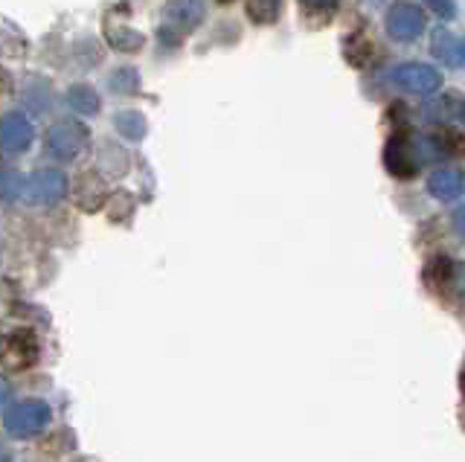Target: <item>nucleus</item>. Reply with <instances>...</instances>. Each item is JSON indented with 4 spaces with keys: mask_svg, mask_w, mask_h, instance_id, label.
Masks as SVG:
<instances>
[{
    "mask_svg": "<svg viewBox=\"0 0 465 462\" xmlns=\"http://www.w3.org/2000/svg\"><path fill=\"white\" fill-rule=\"evenodd\" d=\"M372 38L367 33H352L346 41H343V55H346V62L349 64H355V67H367L370 59H372Z\"/></svg>",
    "mask_w": 465,
    "mask_h": 462,
    "instance_id": "nucleus-14",
    "label": "nucleus"
},
{
    "mask_svg": "<svg viewBox=\"0 0 465 462\" xmlns=\"http://www.w3.org/2000/svg\"><path fill=\"white\" fill-rule=\"evenodd\" d=\"M35 140V128L29 123L26 113L21 111H6L4 123H0V143H4L6 154H24Z\"/></svg>",
    "mask_w": 465,
    "mask_h": 462,
    "instance_id": "nucleus-7",
    "label": "nucleus"
},
{
    "mask_svg": "<svg viewBox=\"0 0 465 462\" xmlns=\"http://www.w3.org/2000/svg\"><path fill=\"white\" fill-rule=\"evenodd\" d=\"M462 67H465V38H462Z\"/></svg>",
    "mask_w": 465,
    "mask_h": 462,
    "instance_id": "nucleus-23",
    "label": "nucleus"
},
{
    "mask_svg": "<svg viewBox=\"0 0 465 462\" xmlns=\"http://www.w3.org/2000/svg\"><path fill=\"white\" fill-rule=\"evenodd\" d=\"M300 4H305L309 9H331L338 0H300Z\"/></svg>",
    "mask_w": 465,
    "mask_h": 462,
    "instance_id": "nucleus-21",
    "label": "nucleus"
},
{
    "mask_svg": "<svg viewBox=\"0 0 465 462\" xmlns=\"http://www.w3.org/2000/svg\"><path fill=\"white\" fill-rule=\"evenodd\" d=\"M105 38H108V44L114 50H120V53H140L143 44H145V35L137 33V30H131V26H123V24H105Z\"/></svg>",
    "mask_w": 465,
    "mask_h": 462,
    "instance_id": "nucleus-13",
    "label": "nucleus"
},
{
    "mask_svg": "<svg viewBox=\"0 0 465 462\" xmlns=\"http://www.w3.org/2000/svg\"><path fill=\"white\" fill-rule=\"evenodd\" d=\"M67 105L73 108V113H79V117H96L102 108V99L91 84H73V88H67Z\"/></svg>",
    "mask_w": 465,
    "mask_h": 462,
    "instance_id": "nucleus-12",
    "label": "nucleus"
},
{
    "mask_svg": "<svg viewBox=\"0 0 465 462\" xmlns=\"http://www.w3.org/2000/svg\"><path fill=\"white\" fill-rule=\"evenodd\" d=\"M460 387H462V393H465V367H462V372H460Z\"/></svg>",
    "mask_w": 465,
    "mask_h": 462,
    "instance_id": "nucleus-22",
    "label": "nucleus"
},
{
    "mask_svg": "<svg viewBox=\"0 0 465 462\" xmlns=\"http://www.w3.org/2000/svg\"><path fill=\"white\" fill-rule=\"evenodd\" d=\"M67 195V175L58 169H38L26 178L21 201L33 207H53Z\"/></svg>",
    "mask_w": 465,
    "mask_h": 462,
    "instance_id": "nucleus-4",
    "label": "nucleus"
},
{
    "mask_svg": "<svg viewBox=\"0 0 465 462\" xmlns=\"http://www.w3.org/2000/svg\"><path fill=\"white\" fill-rule=\"evenodd\" d=\"M387 169L396 178H413L419 172V157H416V146L404 134H396L387 146Z\"/></svg>",
    "mask_w": 465,
    "mask_h": 462,
    "instance_id": "nucleus-8",
    "label": "nucleus"
},
{
    "mask_svg": "<svg viewBox=\"0 0 465 462\" xmlns=\"http://www.w3.org/2000/svg\"><path fill=\"white\" fill-rule=\"evenodd\" d=\"M433 55L448 67H462V38L450 35L448 30L433 33Z\"/></svg>",
    "mask_w": 465,
    "mask_h": 462,
    "instance_id": "nucleus-11",
    "label": "nucleus"
},
{
    "mask_svg": "<svg viewBox=\"0 0 465 462\" xmlns=\"http://www.w3.org/2000/svg\"><path fill=\"white\" fill-rule=\"evenodd\" d=\"M282 6H285V0H247L244 12L256 26H271L280 21Z\"/></svg>",
    "mask_w": 465,
    "mask_h": 462,
    "instance_id": "nucleus-15",
    "label": "nucleus"
},
{
    "mask_svg": "<svg viewBox=\"0 0 465 462\" xmlns=\"http://www.w3.org/2000/svg\"><path fill=\"white\" fill-rule=\"evenodd\" d=\"M450 224H454V230H457V233L465 239V204H462V207H457L454 212H450Z\"/></svg>",
    "mask_w": 465,
    "mask_h": 462,
    "instance_id": "nucleus-20",
    "label": "nucleus"
},
{
    "mask_svg": "<svg viewBox=\"0 0 465 462\" xmlns=\"http://www.w3.org/2000/svg\"><path fill=\"white\" fill-rule=\"evenodd\" d=\"M207 18V4L203 0H166L163 6V26H169L172 33L189 35Z\"/></svg>",
    "mask_w": 465,
    "mask_h": 462,
    "instance_id": "nucleus-6",
    "label": "nucleus"
},
{
    "mask_svg": "<svg viewBox=\"0 0 465 462\" xmlns=\"http://www.w3.org/2000/svg\"><path fill=\"white\" fill-rule=\"evenodd\" d=\"M108 88H111L114 93H120V96L137 93V91H140V74H137V67H131V64L116 67L114 74L108 76Z\"/></svg>",
    "mask_w": 465,
    "mask_h": 462,
    "instance_id": "nucleus-17",
    "label": "nucleus"
},
{
    "mask_svg": "<svg viewBox=\"0 0 465 462\" xmlns=\"http://www.w3.org/2000/svg\"><path fill=\"white\" fill-rule=\"evenodd\" d=\"M53 418V410L47 401L41 398H24L18 404H12L4 416V428L9 437L15 439H35L38 433L47 430Z\"/></svg>",
    "mask_w": 465,
    "mask_h": 462,
    "instance_id": "nucleus-1",
    "label": "nucleus"
},
{
    "mask_svg": "<svg viewBox=\"0 0 465 462\" xmlns=\"http://www.w3.org/2000/svg\"><path fill=\"white\" fill-rule=\"evenodd\" d=\"M384 26H387V35L392 41H416L421 33L428 30V18H425V9L411 4V0H399V4H392L387 9V18H384Z\"/></svg>",
    "mask_w": 465,
    "mask_h": 462,
    "instance_id": "nucleus-5",
    "label": "nucleus"
},
{
    "mask_svg": "<svg viewBox=\"0 0 465 462\" xmlns=\"http://www.w3.org/2000/svg\"><path fill=\"white\" fill-rule=\"evenodd\" d=\"M390 79L396 88L413 93V96H433L442 88V74L425 62H401L399 67H392Z\"/></svg>",
    "mask_w": 465,
    "mask_h": 462,
    "instance_id": "nucleus-3",
    "label": "nucleus"
},
{
    "mask_svg": "<svg viewBox=\"0 0 465 462\" xmlns=\"http://www.w3.org/2000/svg\"><path fill=\"white\" fill-rule=\"evenodd\" d=\"M425 4L440 15L442 21H454V15H457V4L454 0H425Z\"/></svg>",
    "mask_w": 465,
    "mask_h": 462,
    "instance_id": "nucleus-19",
    "label": "nucleus"
},
{
    "mask_svg": "<svg viewBox=\"0 0 465 462\" xmlns=\"http://www.w3.org/2000/svg\"><path fill=\"white\" fill-rule=\"evenodd\" d=\"M4 352H6V360L12 367H29L38 360V340L29 329H18V331H9L6 340H4Z\"/></svg>",
    "mask_w": 465,
    "mask_h": 462,
    "instance_id": "nucleus-9",
    "label": "nucleus"
},
{
    "mask_svg": "<svg viewBox=\"0 0 465 462\" xmlns=\"http://www.w3.org/2000/svg\"><path fill=\"white\" fill-rule=\"evenodd\" d=\"M87 140H91V132L84 128V123L58 120L47 128V134H44V149H47V154L55 157V161H76L84 152Z\"/></svg>",
    "mask_w": 465,
    "mask_h": 462,
    "instance_id": "nucleus-2",
    "label": "nucleus"
},
{
    "mask_svg": "<svg viewBox=\"0 0 465 462\" xmlns=\"http://www.w3.org/2000/svg\"><path fill=\"white\" fill-rule=\"evenodd\" d=\"M114 128L120 132V137H125V140H143L145 137V117L140 111H120L114 117Z\"/></svg>",
    "mask_w": 465,
    "mask_h": 462,
    "instance_id": "nucleus-16",
    "label": "nucleus"
},
{
    "mask_svg": "<svg viewBox=\"0 0 465 462\" xmlns=\"http://www.w3.org/2000/svg\"><path fill=\"white\" fill-rule=\"evenodd\" d=\"M218 4H222V6H227V4H232V0H218Z\"/></svg>",
    "mask_w": 465,
    "mask_h": 462,
    "instance_id": "nucleus-24",
    "label": "nucleus"
},
{
    "mask_svg": "<svg viewBox=\"0 0 465 462\" xmlns=\"http://www.w3.org/2000/svg\"><path fill=\"white\" fill-rule=\"evenodd\" d=\"M425 280L430 285H448V282H454V262H450L448 256H436L433 262L425 268Z\"/></svg>",
    "mask_w": 465,
    "mask_h": 462,
    "instance_id": "nucleus-18",
    "label": "nucleus"
},
{
    "mask_svg": "<svg viewBox=\"0 0 465 462\" xmlns=\"http://www.w3.org/2000/svg\"><path fill=\"white\" fill-rule=\"evenodd\" d=\"M428 192L436 201H457L465 192V172L457 166H442L428 178Z\"/></svg>",
    "mask_w": 465,
    "mask_h": 462,
    "instance_id": "nucleus-10",
    "label": "nucleus"
}]
</instances>
